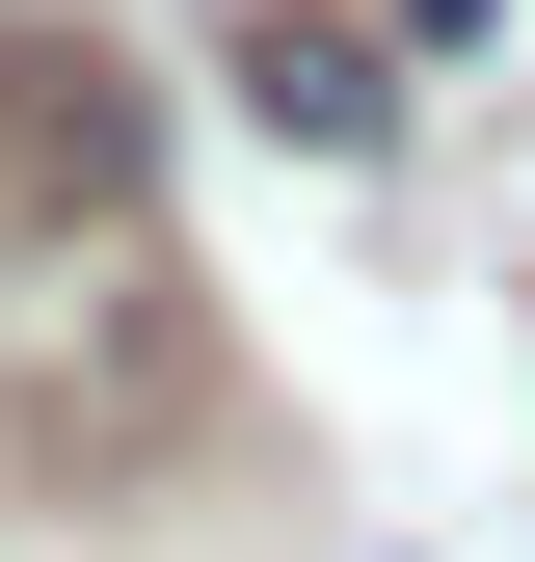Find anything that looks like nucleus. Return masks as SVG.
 Masks as SVG:
<instances>
[{
  "instance_id": "obj_1",
  "label": "nucleus",
  "mask_w": 535,
  "mask_h": 562,
  "mask_svg": "<svg viewBox=\"0 0 535 562\" xmlns=\"http://www.w3.org/2000/svg\"><path fill=\"white\" fill-rule=\"evenodd\" d=\"M161 402H187L161 215H27L0 241V429L27 456H161Z\"/></svg>"
},
{
  "instance_id": "obj_2",
  "label": "nucleus",
  "mask_w": 535,
  "mask_h": 562,
  "mask_svg": "<svg viewBox=\"0 0 535 562\" xmlns=\"http://www.w3.org/2000/svg\"><path fill=\"white\" fill-rule=\"evenodd\" d=\"M401 54H429L401 0H241V108L295 134V161H401V108H429Z\"/></svg>"
},
{
  "instance_id": "obj_3",
  "label": "nucleus",
  "mask_w": 535,
  "mask_h": 562,
  "mask_svg": "<svg viewBox=\"0 0 535 562\" xmlns=\"http://www.w3.org/2000/svg\"><path fill=\"white\" fill-rule=\"evenodd\" d=\"M0 215H134V81H107V27H0Z\"/></svg>"
}]
</instances>
